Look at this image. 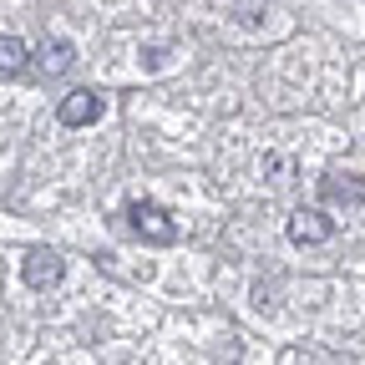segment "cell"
<instances>
[{
    "instance_id": "7",
    "label": "cell",
    "mask_w": 365,
    "mask_h": 365,
    "mask_svg": "<svg viewBox=\"0 0 365 365\" xmlns=\"http://www.w3.org/2000/svg\"><path fill=\"white\" fill-rule=\"evenodd\" d=\"M325 193H335V198H345V193H350V198H360V203H365V188H360V182H335V178H330V182H325Z\"/></svg>"
},
{
    "instance_id": "2",
    "label": "cell",
    "mask_w": 365,
    "mask_h": 365,
    "mask_svg": "<svg viewBox=\"0 0 365 365\" xmlns=\"http://www.w3.org/2000/svg\"><path fill=\"white\" fill-rule=\"evenodd\" d=\"M61 274H66V259H61L56 249H26V259H21V279H26L31 289H56Z\"/></svg>"
},
{
    "instance_id": "1",
    "label": "cell",
    "mask_w": 365,
    "mask_h": 365,
    "mask_svg": "<svg viewBox=\"0 0 365 365\" xmlns=\"http://www.w3.org/2000/svg\"><path fill=\"white\" fill-rule=\"evenodd\" d=\"M127 223H132V234L148 239V244H173V239H178V223H173L168 208H158L153 198H132V203H127Z\"/></svg>"
},
{
    "instance_id": "5",
    "label": "cell",
    "mask_w": 365,
    "mask_h": 365,
    "mask_svg": "<svg viewBox=\"0 0 365 365\" xmlns=\"http://www.w3.org/2000/svg\"><path fill=\"white\" fill-rule=\"evenodd\" d=\"M71 61H76V46H71V41H61V36L41 41V51H36V66H41L46 76H61V71H71Z\"/></svg>"
},
{
    "instance_id": "4",
    "label": "cell",
    "mask_w": 365,
    "mask_h": 365,
    "mask_svg": "<svg viewBox=\"0 0 365 365\" xmlns=\"http://www.w3.org/2000/svg\"><path fill=\"white\" fill-rule=\"evenodd\" d=\"M97 117H102V97H97V91L76 86V91L61 97V127H86V122H97Z\"/></svg>"
},
{
    "instance_id": "6",
    "label": "cell",
    "mask_w": 365,
    "mask_h": 365,
    "mask_svg": "<svg viewBox=\"0 0 365 365\" xmlns=\"http://www.w3.org/2000/svg\"><path fill=\"white\" fill-rule=\"evenodd\" d=\"M31 66V46L21 36H0V76H21Z\"/></svg>"
},
{
    "instance_id": "3",
    "label": "cell",
    "mask_w": 365,
    "mask_h": 365,
    "mask_svg": "<svg viewBox=\"0 0 365 365\" xmlns=\"http://www.w3.org/2000/svg\"><path fill=\"white\" fill-rule=\"evenodd\" d=\"M335 234V218L319 213V208H294L289 213V239L294 244H325Z\"/></svg>"
}]
</instances>
